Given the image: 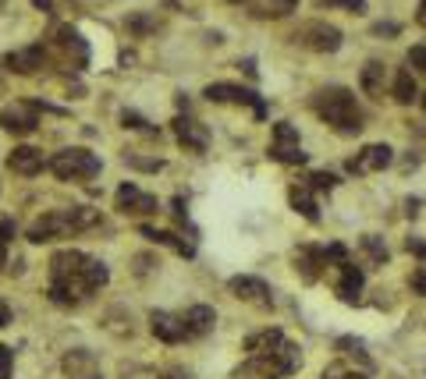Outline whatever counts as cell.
Here are the masks:
<instances>
[{
	"label": "cell",
	"mask_w": 426,
	"mask_h": 379,
	"mask_svg": "<svg viewBox=\"0 0 426 379\" xmlns=\"http://www.w3.org/2000/svg\"><path fill=\"white\" fill-rule=\"evenodd\" d=\"M107 280H110V269L79 248H64L50 259V301L57 305L71 308L82 298L96 294Z\"/></svg>",
	"instance_id": "6da1fadb"
},
{
	"label": "cell",
	"mask_w": 426,
	"mask_h": 379,
	"mask_svg": "<svg viewBox=\"0 0 426 379\" xmlns=\"http://www.w3.org/2000/svg\"><path fill=\"white\" fill-rule=\"evenodd\" d=\"M313 107L327 124H334V132H341V135H359L362 132V110H359V103H355V96L348 89H341V86L320 89Z\"/></svg>",
	"instance_id": "7a4b0ae2"
},
{
	"label": "cell",
	"mask_w": 426,
	"mask_h": 379,
	"mask_svg": "<svg viewBox=\"0 0 426 379\" xmlns=\"http://www.w3.org/2000/svg\"><path fill=\"white\" fill-rule=\"evenodd\" d=\"M100 220L96 209L89 206H75V209H54L47 216H40L33 227H29V241L33 245H43V241H57V238H71L86 227H93Z\"/></svg>",
	"instance_id": "3957f363"
},
{
	"label": "cell",
	"mask_w": 426,
	"mask_h": 379,
	"mask_svg": "<svg viewBox=\"0 0 426 379\" xmlns=\"http://www.w3.org/2000/svg\"><path fill=\"white\" fill-rule=\"evenodd\" d=\"M50 170L61 181H89V177L100 174V156L89 153V149H79V146L75 149H61V153H54Z\"/></svg>",
	"instance_id": "277c9868"
},
{
	"label": "cell",
	"mask_w": 426,
	"mask_h": 379,
	"mask_svg": "<svg viewBox=\"0 0 426 379\" xmlns=\"http://www.w3.org/2000/svg\"><path fill=\"white\" fill-rule=\"evenodd\" d=\"M202 96H206L209 103H246V107H253V114H256V117H267V107H263V100H260L253 89H246V86L213 82V86H206V89H202Z\"/></svg>",
	"instance_id": "5b68a950"
},
{
	"label": "cell",
	"mask_w": 426,
	"mask_h": 379,
	"mask_svg": "<svg viewBox=\"0 0 426 379\" xmlns=\"http://www.w3.org/2000/svg\"><path fill=\"white\" fill-rule=\"evenodd\" d=\"M270 156L277 160V163H288V167H299V163H306L309 156L302 153V142H299V132L288 124V121H281V124H274V142H270Z\"/></svg>",
	"instance_id": "8992f818"
},
{
	"label": "cell",
	"mask_w": 426,
	"mask_h": 379,
	"mask_svg": "<svg viewBox=\"0 0 426 379\" xmlns=\"http://www.w3.org/2000/svg\"><path fill=\"white\" fill-rule=\"evenodd\" d=\"M114 206H117L125 216H153V213L160 209L156 195H149V192H142V188H135V185H121L117 195H114Z\"/></svg>",
	"instance_id": "52a82bcc"
},
{
	"label": "cell",
	"mask_w": 426,
	"mask_h": 379,
	"mask_svg": "<svg viewBox=\"0 0 426 379\" xmlns=\"http://www.w3.org/2000/svg\"><path fill=\"white\" fill-rule=\"evenodd\" d=\"M36 103H11L0 110V128L11 132V135H33L40 128V117H36Z\"/></svg>",
	"instance_id": "ba28073f"
},
{
	"label": "cell",
	"mask_w": 426,
	"mask_h": 379,
	"mask_svg": "<svg viewBox=\"0 0 426 379\" xmlns=\"http://www.w3.org/2000/svg\"><path fill=\"white\" fill-rule=\"evenodd\" d=\"M391 160H394V149L384 146V142H373V146H362V149L348 160V174H373V170L391 167Z\"/></svg>",
	"instance_id": "9c48e42d"
},
{
	"label": "cell",
	"mask_w": 426,
	"mask_h": 379,
	"mask_svg": "<svg viewBox=\"0 0 426 379\" xmlns=\"http://www.w3.org/2000/svg\"><path fill=\"white\" fill-rule=\"evenodd\" d=\"M54 43H57V50L71 61V68H86V64H89V47H86V40H82L79 29L57 25V29H54Z\"/></svg>",
	"instance_id": "30bf717a"
},
{
	"label": "cell",
	"mask_w": 426,
	"mask_h": 379,
	"mask_svg": "<svg viewBox=\"0 0 426 379\" xmlns=\"http://www.w3.org/2000/svg\"><path fill=\"white\" fill-rule=\"evenodd\" d=\"M171 128H174V139H178L185 149H192V153H206V146H209V132H206L199 121L178 114V117L171 121Z\"/></svg>",
	"instance_id": "8fae6325"
},
{
	"label": "cell",
	"mask_w": 426,
	"mask_h": 379,
	"mask_svg": "<svg viewBox=\"0 0 426 379\" xmlns=\"http://www.w3.org/2000/svg\"><path fill=\"white\" fill-rule=\"evenodd\" d=\"M302 43H306L309 50H316V54H334V50H341V29L323 25V22H313V25L302 29Z\"/></svg>",
	"instance_id": "7c38bea8"
},
{
	"label": "cell",
	"mask_w": 426,
	"mask_h": 379,
	"mask_svg": "<svg viewBox=\"0 0 426 379\" xmlns=\"http://www.w3.org/2000/svg\"><path fill=\"white\" fill-rule=\"evenodd\" d=\"M47 64V50L43 47H25V50H11L4 54V68L15 75H36Z\"/></svg>",
	"instance_id": "4fadbf2b"
},
{
	"label": "cell",
	"mask_w": 426,
	"mask_h": 379,
	"mask_svg": "<svg viewBox=\"0 0 426 379\" xmlns=\"http://www.w3.org/2000/svg\"><path fill=\"white\" fill-rule=\"evenodd\" d=\"M149 330H153L163 344H181V340H188L185 319H181V315H171V312H149Z\"/></svg>",
	"instance_id": "5bb4252c"
},
{
	"label": "cell",
	"mask_w": 426,
	"mask_h": 379,
	"mask_svg": "<svg viewBox=\"0 0 426 379\" xmlns=\"http://www.w3.org/2000/svg\"><path fill=\"white\" fill-rule=\"evenodd\" d=\"M228 291L242 301H256V305H270V287L260 280V276H231L228 280Z\"/></svg>",
	"instance_id": "9a60e30c"
},
{
	"label": "cell",
	"mask_w": 426,
	"mask_h": 379,
	"mask_svg": "<svg viewBox=\"0 0 426 379\" xmlns=\"http://www.w3.org/2000/svg\"><path fill=\"white\" fill-rule=\"evenodd\" d=\"M8 167H11L15 174H22V177H33V174H40V170L50 167V163L43 160L40 149H33V146H18V149L8 156Z\"/></svg>",
	"instance_id": "2e32d148"
},
{
	"label": "cell",
	"mask_w": 426,
	"mask_h": 379,
	"mask_svg": "<svg viewBox=\"0 0 426 379\" xmlns=\"http://www.w3.org/2000/svg\"><path fill=\"white\" fill-rule=\"evenodd\" d=\"M185 330H188V340H195V337H206L213 326H217V312H213L209 305H192L185 315Z\"/></svg>",
	"instance_id": "e0dca14e"
},
{
	"label": "cell",
	"mask_w": 426,
	"mask_h": 379,
	"mask_svg": "<svg viewBox=\"0 0 426 379\" xmlns=\"http://www.w3.org/2000/svg\"><path fill=\"white\" fill-rule=\"evenodd\" d=\"M284 344H288V340H284L281 330H260V333H253V337L246 340V351H249V358H267V354L281 351Z\"/></svg>",
	"instance_id": "ac0fdd59"
},
{
	"label": "cell",
	"mask_w": 426,
	"mask_h": 379,
	"mask_svg": "<svg viewBox=\"0 0 426 379\" xmlns=\"http://www.w3.org/2000/svg\"><path fill=\"white\" fill-rule=\"evenodd\" d=\"M139 234H142L146 241H153V245H167V248H174V252H178V255H185V259H192V255H195V248H192L185 238H178L174 231H156V227H146V223H142V227H139Z\"/></svg>",
	"instance_id": "d6986e66"
},
{
	"label": "cell",
	"mask_w": 426,
	"mask_h": 379,
	"mask_svg": "<svg viewBox=\"0 0 426 379\" xmlns=\"http://www.w3.org/2000/svg\"><path fill=\"white\" fill-rule=\"evenodd\" d=\"M327 259H323V252L320 248H313V245H302V248H295V269L302 273V280H316L320 276V266H323Z\"/></svg>",
	"instance_id": "ffe728a7"
},
{
	"label": "cell",
	"mask_w": 426,
	"mask_h": 379,
	"mask_svg": "<svg viewBox=\"0 0 426 379\" xmlns=\"http://www.w3.org/2000/svg\"><path fill=\"white\" fill-rule=\"evenodd\" d=\"M384 82H387V71H384V64H380V61H369V64L362 68V75H359L362 93H366V96H373V100H380V96H384Z\"/></svg>",
	"instance_id": "44dd1931"
},
{
	"label": "cell",
	"mask_w": 426,
	"mask_h": 379,
	"mask_svg": "<svg viewBox=\"0 0 426 379\" xmlns=\"http://www.w3.org/2000/svg\"><path fill=\"white\" fill-rule=\"evenodd\" d=\"M288 199H292L295 213H302L309 223H320V209H316V199H313V192H309L306 185H295V188L288 192Z\"/></svg>",
	"instance_id": "7402d4cb"
},
{
	"label": "cell",
	"mask_w": 426,
	"mask_h": 379,
	"mask_svg": "<svg viewBox=\"0 0 426 379\" xmlns=\"http://www.w3.org/2000/svg\"><path fill=\"white\" fill-rule=\"evenodd\" d=\"M362 269L359 266H352V262H341V284H338V294L345 298V301H355L359 298V291H362Z\"/></svg>",
	"instance_id": "603a6c76"
},
{
	"label": "cell",
	"mask_w": 426,
	"mask_h": 379,
	"mask_svg": "<svg viewBox=\"0 0 426 379\" xmlns=\"http://www.w3.org/2000/svg\"><path fill=\"white\" fill-rule=\"evenodd\" d=\"M391 96H394L398 103H412V100L419 96L412 71H398V75H394V82H391Z\"/></svg>",
	"instance_id": "cb8c5ba5"
},
{
	"label": "cell",
	"mask_w": 426,
	"mask_h": 379,
	"mask_svg": "<svg viewBox=\"0 0 426 379\" xmlns=\"http://www.w3.org/2000/svg\"><path fill=\"white\" fill-rule=\"evenodd\" d=\"M295 8H299V0H263L260 15H274V18H284V15H292Z\"/></svg>",
	"instance_id": "d4e9b609"
},
{
	"label": "cell",
	"mask_w": 426,
	"mask_h": 379,
	"mask_svg": "<svg viewBox=\"0 0 426 379\" xmlns=\"http://www.w3.org/2000/svg\"><path fill=\"white\" fill-rule=\"evenodd\" d=\"M362 248H366V255H369L373 262H387V248H384V241H380L376 234H366V238H362Z\"/></svg>",
	"instance_id": "484cf974"
},
{
	"label": "cell",
	"mask_w": 426,
	"mask_h": 379,
	"mask_svg": "<svg viewBox=\"0 0 426 379\" xmlns=\"http://www.w3.org/2000/svg\"><path fill=\"white\" fill-rule=\"evenodd\" d=\"M309 188H316V192H330V188H338V177L327 174V170H316V174H309Z\"/></svg>",
	"instance_id": "4316f807"
},
{
	"label": "cell",
	"mask_w": 426,
	"mask_h": 379,
	"mask_svg": "<svg viewBox=\"0 0 426 379\" xmlns=\"http://www.w3.org/2000/svg\"><path fill=\"white\" fill-rule=\"evenodd\" d=\"M320 8H348V11L362 15L366 11V0H320Z\"/></svg>",
	"instance_id": "83f0119b"
},
{
	"label": "cell",
	"mask_w": 426,
	"mask_h": 379,
	"mask_svg": "<svg viewBox=\"0 0 426 379\" xmlns=\"http://www.w3.org/2000/svg\"><path fill=\"white\" fill-rule=\"evenodd\" d=\"M121 121H125V128H135V132H146V135H153V128L146 124V117H139L135 110H125V114H121Z\"/></svg>",
	"instance_id": "f1b7e54d"
},
{
	"label": "cell",
	"mask_w": 426,
	"mask_h": 379,
	"mask_svg": "<svg viewBox=\"0 0 426 379\" xmlns=\"http://www.w3.org/2000/svg\"><path fill=\"white\" fill-rule=\"evenodd\" d=\"M11 365H15V351L0 344V379H11Z\"/></svg>",
	"instance_id": "f546056e"
},
{
	"label": "cell",
	"mask_w": 426,
	"mask_h": 379,
	"mask_svg": "<svg viewBox=\"0 0 426 379\" xmlns=\"http://www.w3.org/2000/svg\"><path fill=\"white\" fill-rule=\"evenodd\" d=\"M408 64L426 75V47H412V50H408Z\"/></svg>",
	"instance_id": "4dcf8cb0"
},
{
	"label": "cell",
	"mask_w": 426,
	"mask_h": 379,
	"mask_svg": "<svg viewBox=\"0 0 426 379\" xmlns=\"http://www.w3.org/2000/svg\"><path fill=\"white\" fill-rule=\"evenodd\" d=\"M125 160H128L132 167H139V170H160V167H163L160 160H142V156H128V153H125Z\"/></svg>",
	"instance_id": "1f68e13d"
},
{
	"label": "cell",
	"mask_w": 426,
	"mask_h": 379,
	"mask_svg": "<svg viewBox=\"0 0 426 379\" xmlns=\"http://www.w3.org/2000/svg\"><path fill=\"white\" fill-rule=\"evenodd\" d=\"M408 284H412V291H415V294H422V298H426V266H419V269L412 273V280H408Z\"/></svg>",
	"instance_id": "d6a6232c"
},
{
	"label": "cell",
	"mask_w": 426,
	"mask_h": 379,
	"mask_svg": "<svg viewBox=\"0 0 426 379\" xmlns=\"http://www.w3.org/2000/svg\"><path fill=\"white\" fill-rule=\"evenodd\" d=\"M15 234H18L15 220H0V245H8V241H11Z\"/></svg>",
	"instance_id": "836d02e7"
},
{
	"label": "cell",
	"mask_w": 426,
	"mask_h": 379,
	"mask_svg": "<svg viewBox=\"0 0 426 379\" xmlns=\"http://www.w3.org/2000/svg\"><path fill=\"white\" fill-rule=\"evenodd\" d=\"M408 252L419 255V259H426V241L422 238H408Z\"/></svg>",
	"instance_id": "e575fe53"
},
{
	"label": "cell",
	"mask_w": 426,
	"mask_h": 379,
	"mask_svg": "<svg viewBox=\"0 0 426 379\" xmlns=\"http://www.w3.org/2000/svg\"><path fill=\"white\" fill-rule=\"evenodd\" d=\"M11 322V308H8V301L0 298V326H8Z\"/></svg>",
	"instance_id": "d590c367"
},
{
	"label": "cell",
	"mask_w": 426,
	"mask_h": 379,
	"mask_svg": "<svg viewBox=\"0 0 426 379\" xmlns=\"http://www.w3.org/2000/svg\"><path fill=\"white\" fill-rule=\"evenodd\" d=\"M128 25H132L135 33H149V18H132Z\"/></svg>",
	"instance_id": "8d00e7d4"
},
{
	"label": "cell",
	"mask_w": 426,
	"mask_h": 379,
	"mask_svg": "<svg viewBox=\"0 0 426 379\" xmlns=\"http://www.w3.org/2000/svg\"><path fill=\"white\" fill-rule=\"evenodd\" d=\"M398 25H373V36H394Z\"/></svg>",
	"instance_id": "74e56055"
},
{
	"label": "cell",
	"mask_w": 426,
	"mask_h": 379,
	"mask_svg": "<svg viewBox=\"0 0 426 379\" xmlns=\"http://www.w3.org/2000/svg\"><path fill=\"white\" fill-rule=\"evenodd\" d=\"M415 22L426 29V0H419V11H415Z\"/></svg>",
	"instance_id": "f35d334b"
},
{
	"label": "cell",
	"mask_w": 426,
	"mask_h": 379,
	"mask_svg": "<svg viewBox=\"0 0 426 379\" xmlns=\"http://www.w3.org/2000/svg\"><path fill=\"white\" fill-rule=\"evenodd\" d=\"M323 379H366L362 372H345V375H323Z\"/></svg>",
	"instance_id": "ab89813d"
},
{
	"label": "cell",
	"mask_w": 426,
	"mask_h": 379,
	"mask_svg": "<svg viewBox=\"0 0 426 379\" xmlns=\"http://www.w3.org/2000/svg\"><path fill=\"white\" fill-rule=\"evenodd\" d=\"M4 266H8V245H0V273H4Z\"/></svg>",
	"instance_id": "60d3db41"
},
{
	"label": "cell",
	"mask_w": 426,
	"mask_h": 379,
	"mask_svg": "<svg viewBox=\"0 0 426 379\" xmlns=\"http://www.w3.org/2000/svg\"><path fill=\"white\" fill-rule=\"evenodd\" d=\"M422 110H426V93H422Z\"/></svg>",
	"instance_id": "b9f144b4"
},
{
	"label": "cell",
	"mask_w": 426,
	"mask_h": 379,
	"mask_svg": "<svg viewBox=\"0 0 426 379\" xmlns=\"http://www.w3.org/2000/svg\"><path fill=\"white\" fill-rule=\"evenodd\" d=\"M82 379H100V375H82Z\"/></svg>",
	"instance_id": "7bdbcfd3"
},
{
	"label": "cell",
	"mask_w": 426,
	"mask_h": 379,
	"mask_svg": "<svg viewBox=\"0 0 426 379\" xmlns=\"http://www.w3.org/2000/svg\"><path fill=\"white\" fill-rule=\"evenodd\" d=\"M231 4H246V0H231Z\"/></svg>",
	"instance_id": "ee69618b"
},
{
	"label": "cell",
	"mask_w": 426,
	"mask_h": 379,
	"mask_svg": "<svg viewBox=\"0 0 426 379\" xmlns=\"http://www.w3.org/2000/svg\"><path fill=\"white\" fill-rule=\"evenodd\" d=\"M0 93H4V78H0Z\"/></svg>",
	"instance_id": "f6af8a7d"
},
{
	"label": "cell",
	"mask_w": 426,
	"mask_h": 379,
	"mask_svg": "<svg viewBox=\"0 0 426 379\" xmlns=\"http://www.w3.org/2000/svg\"><path fill=\"white\" fill-rule=\"evenodd\" d=\"M163 379H178V375H163Z\"/></svg>",
	"instance_id": "bcb514c9"
},
{
	"label": "cell",
	"mask_w": 426,
	"mask_h": 379,
	"mask_svg": "<svg viewBox=\"0 0 426 379\" xmlns=\"http://www.w3.org/2000/svg\"><path fill=\"white\" fill-rule=\"evenodd\" d=\"M0 4H4V0H0Z\"/></svg>",
	"instance_id": "7dc6e473"
}]
</instances>
